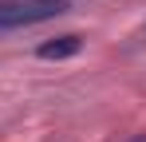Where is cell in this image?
Returning a JSON list of instances; mask_svg holds the SVG:
<instances>
[{
  "label": "cell",
  "instance_id": "1",
  "mask_svg": "<svg viewBox=\"0 0 146 142\" xmlns=\"http://www.w3.org/2000/svg\"><path fill=\"white\" fill-rule=\"evenodd\" d=\"M67 8H71L67 0H0V32L48 24L55 16H63Z\"/></svg>",
  "mask_w": 146,
  "mask_h": 142
},
{
  "label": "cell",
  "instance_id": "2",
  "mask_svg": "<svg viewBox=\"0 0 146 142\" xmlns=\"http://www.w3.org/2000/svg\"><path fill=\"white\" fill-rule=\"evenodd\" d=\"M79 47H83V36L67 32V36H55V40H48V44H40L36 55H40V59H67V55H75Z\"/></svg>",
  "mask_w": 146,
  "mask_h": 142
},
{
  "label": "cell",
  "instance_id": "3",
  "mask_svg": "<svg viewBox=\"0 0 146 142\" xmlns=\"http://www.w3.org/2000/svg\"><path fill=\"white\" fill-rule=\"evenodd\" d=\"M130 142H146V134H134V138H130Z\"/></svg>",
  "mask_w": 146,
  "mask_h": 142
}]
</instances>
